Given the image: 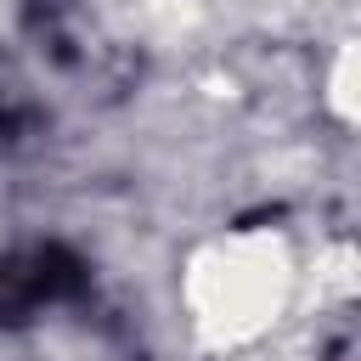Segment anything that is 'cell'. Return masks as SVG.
Masks as SVG:
<instances>
[]
</instances>
